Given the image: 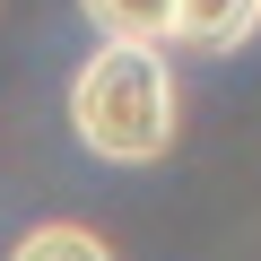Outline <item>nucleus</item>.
<instances>
[{
  "label": "nucleus",
  "instance_id": "7ed1b4c3",
  "mask_svg": "<svg viewBox=\"0 0 261 261\" xmlns=\"http://www.w3.org/2000/svg\"><path fill=\"white\" fill-rule=\"evenodd\" d=\"M79 9H87V27L105 44H148V35H166V9H174V0H79Z\"/></svg>",
  "mask_w": 261,
  "mask_h": 261
},
{
  "label": "nucleus",
  "instance_id": "f257e3e1",
  "mask_svg": "<svg viewBox=\"0 0 261 261\" xmlns=\"http://www.w3.org/2000/svg\"><path fill=\"white\" fill-rule=\"evenodd\" d=\"M70 122L79 140L113 166H148L174 148V87H166V61L157 44H105L79 87H70Z\"/></svg>",
  "mask_w": 261,
  "mask_h": 261
},
{
  "label": "nucleus",
  "instance_id": "f03ea898",
  "mask_svg": "<svg viewBox=\"0 0 261 261\" xmlns=\"http://www.w3.org/2000/svg\"><path fill=\"white\" fill-rule=\"evenodd\" d=\"M252 27H261V0H174L166 9V35L192 53H235Z\"/></svg>",
  "mask_w": 261,
  "mask_h": 261
},
{
  "label": "nucleus",
  "instance_id": "20e7f679",
  "mask_svg": "<svg viewBox=\"0 0 261 261\" xmlns=\"http://www.w3.org/2000/svg\"><path fill=\"white\" fill-rule=\"evenodd\" d=\"M9 261H113V252H105L87 226H35V235L9 252Z\"/></svg>",
  "mask_w": 261,
  "mask_h": 261
}]
</instances>
